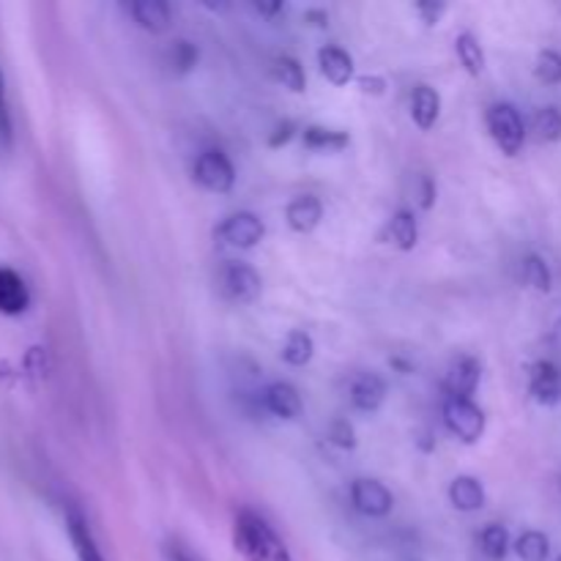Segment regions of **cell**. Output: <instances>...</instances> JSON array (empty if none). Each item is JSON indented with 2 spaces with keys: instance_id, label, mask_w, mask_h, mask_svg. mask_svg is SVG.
I'll list each match as a JSON object with an SVG mask.
<instances>
[{
  "instance_id": "7a4b0ae2",
  "label": "cell",
  "mask_w": 561,
  "mask_h": 561,
  "mask_svg": "<svg viewBox=\"0 0 561 561\" xmlns=\"http://www.w3.org/2000/svg\"><path fill=\"white\" fill-rule=\"evenodd\" d=\"M485 124L488 131H491L493 142L502 148V153L507 157H518L520 148L526 142V124L520 118L518 107L510 102H496L488 107L485 113Z\"/></svg>"
},
{
  "instance_id": "d6a6232c",
  "label": "cell",
  "mask_w": 561,
  "mask_h": 561,
  "mask_svg": "<svg viewBox=\"0 0 561 561\" xmlns=\"http://www.w3.org/2000/svg\"><path fill=\"white\" fill-rule=\"evenodd\" d=\"M356 85H359L362 93H370V96H383L387 93V80L378 75L356 77Z\"/></svg>"
},
{
  "instance_id": "9a60e30c",
  "label": "cell",
  "mask_w": 561,
  "mask_h": 561,
  "mask_svg": "<svg viewBox=\"0 0 561 561\" xmlns=\"http://www.w3.org/2000/svg\"><path fill=\"white\" fill-rule=\"evenodd\" d=\"M66 535H69L71 548H75L77 559L80 561H107L102 557V551H99L85 518H82L77 510H69V513H66Z\"/></svg>"
},
{
  "instance_id": "ab89813d",
  "label": "cell",
  "mask_w": 561,
  "mask_h": 561,
  "mask_svg": "<svg viewBox=\"0 0 561 561\" xmlns=\"http://www.w3.org/2000/svg\"><path fill=\"white\" fill-rule=\"evenodd\" d=\"M0 104H3V75H0Z\"/></svg>"
},
{
  "instance_id": "d590c367",
  "label": "cell",
  "mask_w": 561,
  "mask_h": 561,
  "mask_svg": "<svg viewBox=\"0 0 561 561\" xmlns=\"http://www.w3.org/2000/svg\"><path fill=\"white\" fill-rule=\"evenodd\" d=\"M11 148V121L5 115V107L0 104V153Z\"/></svg>"
},
{
  "instance_id": "f546056e",
  "label": "cell",
  "mask_w": 561,
  "mask_h": 561,
  "mask_svg": "<svg viewBox=\"0 0 561 561\" xmlns=\"http://www.w3.org/2000/svg\"><path fill=\"white\" fill-rule=\"evenodd\" d=\"M329 442L340 449H356V431L348 420H334L329 425Z\"/></svg>"
},
{
  "instance_id": "44dd1931",
  "label": "cell",
  "mask_w": 561,
  "mask_h": 561,
  "mask_svg": "<svg viewBox=\"0 0 561 561\" xmlns=\"http://www.w3.org/2000/svg\"><path fill=\"white\" fill-rule=\"evenodd\" d=\"M312 356H316V343H312L310 334H307L305 329H294V332L285 337L283 359L288 362L290 367H305L310 365Z\"/></svg>"
},
{
  "instance_id": "74e56055",
  "label": "cell",
  "mask_w": 561,
  "mask_h": 561,
  "mask_svg": "<svg viewBox=\"0 0 561 561\" xmlns=\"http://www.w3.org/2000/svg\"><path fill=\"white\" fill-rule=\"evenodd\" d=\"M252 9L257 11V14H263V16H274V14H279V11L285 9V3H252Z\"/></svg>"
},
{
  "instance_id": "8d00e7d4",
  "label": "cell",
  "mask_w": 561,
  "mask_h": 561,
  "mask_svg": "<svg viewBox=\"0 0 561 561\" xmlns=\"http://www.w3.org/2000/svg\"><path fill=\"white\" fill-rule=\"evenodd\" d=\"M305 25H312V27H327L329 25V14L321 9H310L305 11Z\"/></svg>"
},
{
  "instance_id": "5b68a950",
  "label": "cell",
  "mask_w": 561,
  "mask_h": 561,
  "mask_svg": "<svg viewBox=\"0 0 561 561\" xmlns=\"http://www.w3.org/2000/svg\"><path fill=\"white\" fill-rule=\"evenodd\" d=\"M195 181L203 190L225 195V192L233 190L236 184L233 162H230L222 151H203L201 157L195 159Z\"/></svg>"
},
{
  "instance_id": "8992f818",
  "label": "cell",
  "mask_w": 561,
  "mask_h": 561,
  "mask_svg": "<svg viewBox=\"0 0 561 561\" xmlns=\"http://www.w3.org/2000/svg\"><path fill=\"white\" fill-rule=\"evenodd\" d=\"M263 236H266V225H263L261 217L252 211L230 214V217L217 228V239L236 247V250H252V247L261 244Z\"/></svg>"
},
{
  "instance_id": "e0dca14e",
  "label": "cell",
  "mask_w": 561,
  "mask_h": 561,
  "mask_svg": "<svg viewBox=\"0 0 561 561\" xmlns=\"http://www.w3.org/2000/svg\"><path fill=\"white\" fill-rule=\"evenodd\" d=\"M485 488L474 477H455L453 485H449V504L458 513H477V510L485 507Z\"/></svg>"
},
{
  "instance_id": "52a82bcc",
  "label": "cell",
  "mask_w": 561,
  "mask_h": 561,
  "mask_svg": "<svg viewBox=\"0 0 561 561\" xmlns=\"http://www.w3.org/2000/svg\"><path fill=\"white\" fill-rule=\"evenodd\" d=\"M351 502L367 518H387L394 507V499L387 491V485L378 480H367V477L354 480V485H351Z\"/></svg>"
},
{
  "instance_id": "2e32d148",
  "label": "cell",
  "mask_w": 561,
  "mask_h": 561,
  "mask_svg": "<svg viewBox=\"0 0 561 561\" xmlns=\"http://www.w3.org/2000/svg\"><path fill=\"white\" fill-rule=\"evenodd\" d=\"M438 115H442V96L436 88L416 85L411 93V118L422 131H431L436 126Z\"/></svg>"
},
{
  "instance_id": "d4e9b609",
  "label": "cell",
  "mask_w": 561,
  "mask_h": 561,
  "mask_svg": "<svg viewBox=\"0 0 561 561\" xmlns=\"http://www.w3.org/2000/svg\"><path fill=\"white\" fill-rule=\"evenodd\" d=\"M480 548L491 561H502L510 553V531L502 524H488L480 535Z\"/></svg>"
},
{
  "instance_id": "484cf974",
  "label": "cell",
  "mask_w": 561,
  "mask_h": 561,
  "mask_svg": "<svg viewBox=\"0 0 561 561\" xmlns=\"http://www.w3.org/2000/svg\"><path fill=\"white\" fill-rule=\"evenodd\" d=\"M197 60H201V53H197L195 44L186 42V38H179V42H173V47L168 49V64L175 75H190L197 66Z\"/></svg>"
},
{
  "instance_id": "e575fe53",
  "label": "cell",
  "mask_w": 561,
  "mask_h": 561,
  "mask_svg": "<svg viewBox=\"0 0 561 561\" xmlns=\"http://www.w3.org/2000/svg\"><path fill=\"white\" fill-rule=\"evenodd\" d=\"M433 203H436V184H433L431 175H422V186H420V206L425 208H433Z\"/></svg>"
},
{
  "instance_id": "60d3db41",
  "label": "cell",
  "mask_w": 561,
  "mask_h": 561,
  "mask_svg": "<svg viewBox=\"0 0 561 561\" xmlns=\"http://www.w3.org/2000/svg\"><path fill=\"white\" fill-rule=\"evenodd\" d=\"M557 561H561V557H557Z\"/></svg>"
},
{
  "instance_id": "7402d4cb",
  "label": "cell",
  "mask_w": 561,
  "mask_h": 561,
  "mask_svg": "<svg viewBox=\"0 0 561 561\" xmlns=\"http://www.w3.org/2000/svg\"><path fill=\"white\" fill-rule=\"evenodd\" d=\"M455 53H458L460 66H463L471 77H480L482 71H485V53H482V44L477 42V36L460 33V36L455 38Z\"/></svg>"
},
{
  "instance_id": "6da1fadb",
  "label": "cell",
  "mask_w": 561,
  "mask_h": 561,
  "mask_svg": "<svg viewBox=\"0 0 561 561\" xmlns=\"http://www.w3.org/2000/svg\"><path fill=\"white\" fill-rule=\"evenodd\" d=\"M233 540L236 548L250 561H294L285 542L274 535L272 526L250 510H241L239 518H236Z\"/></svg>"
},
{
  "instance_id": "d6986e66",
  "label": "cell",
  "mask_w": 561,
  "mask_h": 561,
  "mask_svg": "<svg viewBox=\"0 0 561 561\" xmlns=\"http://www.w3.org/2000/svg\"><path fill=\"white\" fill-rule=\"evenodd\" d=\"M305 148L310 151H321V153H334V151H343L348 148L351 137L348 131H340V129H327V126H307L305 135Z\"/></svg>"
},
{
  "instance_id": "ffe728a7",
  "label": "cell",
  "mask_w": 561,
  "mask_h": 561,
  "mask_svg": "<svg viewBox=\"0 0 561 561\" xmlns=\"http://www.w3.org/2000/svg\"><path fill=\"white\" fill-rule=\"evenodd\" d=\"M389 239H392V244L400 252H411L420 244V225H416V217L409 208H400L392 217V222H389Z\"/></svg>"
},
{
  "instance_id": "f35d334b",
  "label": "cell",
  "mask_w": 561,
  "mask_h": 561,
  "mask_svg": "<svg viewBox=\"0 0 561 561\" xmlns=\"http://www.w3.org/2000/svg\"><path fill=\"white\" fill-rule=\"evenodd\" d=\"M170 561H195V559L186 557V553L181 551V548H173V551H170Z\"/></svg>"
},
{
  "instance_id": "4fadbf2b",
  "label": "cell",
  "mask_w": 561,
  "mask_h": 561,
  "mask_svg": "<svg viewBox=\"0 0 561 561\" xmlns=\"http://www.w3.org/2000/svg\"><path fill=\"white\" fill-rule=\"evenodd\" d=\"M263 405H266L268 414L279 416V420H296L301 414V394L294 383L274 381L263 392Z\"/></svg>"
},
{
  "instance_id": "277c9868",
  "label": "cell",
  "mask_w": 561,
  "mask_h": 561,
  "mask_svg": "<svg viewBox=\"0 0 561 561\" xmlns=\"http://www.w3.org/2000/svg\"><path fill=\"white\" fill-rule=\"evenodd\" d=\"M444 422H447L449 433L458 436L463 444H477L485 436V411L471 400H455L447 398L444 403Z\"/></svg>"
},
{
  "instance_id": "ac0fdd59",
  "label": "cell",
  "mask_w": 561,
  "mask_h": 561,
  "mask_svg": "<svg viewBox=\"0 0 561 561\" xmlns=\"http://www.w3.org/2000/svg\"><path fill=\"white\" fill-rule=\"evenodd\" d=\"M129 14L135 16L142 31L151 33L168 31L170 22H173V11L164 0H135V3H129Z\"/></svg>"
},
{
  "instance_id": "30bf717a",
  "label": "cell",
  "mask_w": 561,
  "mask_h": 561,
  "mask_svg": "<svg viewBox=\"0 0 561 561\" xmlns=\"http://www.w3.org/2000/svg\"><path fill=\"white\" fill-rule=\"evenodd\" d=\"M529 394L540 405H557L561 400V376L553 362H537L531 365Z\"/></svg>"
},
{
  "instance_id": "4dcf8cb0",
  "label": "cell",
  "mask_w": 561,
  "mask_h": 561,
  "mask_svg": "<svg viewBox=\"0 0 561 561\" xmlns=\"http://www.w3.org/2000/svg\"><path fill=\"white\" fill-rule=\"evenodd\" d=\"M47 351L42 348V345H33V348H27L25 354V373L27 378H36V381H42L44 376H47Z\"/></svg>"
},
{
  "instance_id": "603a6c76",
  "label": "cell",
  "mask_w": 561,
  "mask_h": 561,
  "mask_svg": "<svg viewBox=\"0 0 561 561\" xmlns=\"http://www.w3.org/2000/svg\"><path fill=\"white\" fill-rule=\"evenodd\" d=\"M272 71H274V77H277V82H283L288 91L301 93L307 88L305 66H301L296 58H290V55H279V58L274 60Z\"/></svg>"
},
{
  "instance_id": "5bb4252c",
  "label": "cell",
  "mask_w": 561,
  "mask_h": 561,
  "mask_svg": "<svg viewBox=\"0 0 561 561\" xmlns=\"http://www.w3.org/2000/svg\"><path fill=\"white\" fill-rule=\"evenodd\" d=\"M318 66L332 85H348L354 80V58L334 44L318 49Z\"/></svg>"
},
{
  "instance_id": "836d02e7",
  "label": "cell",
  "mask_w": 561,
  "mask_h": 561,
  "mask_svg": "<svg viewBox=\"0 0 561 561\" xmlns=\"http://www.w3.org/2000/svg\"><path fill=\"white\" fill-rule=\"evenodd\" d=\"M294 135H296V124H294V121H283V124H279L277 129H274V135L268 137V146H272V148L288 146L290 137H294Z\"/></svg>"
},
{
  "instance_id": "9c48e42d",
  "label": "cell",
  "mask_w": 561,
  "mask_h": 561,
  "mask_svg": "<svg viewBox=\"0 0 561 561\" xmlns=\"http://www.w3.org/2000/svg\"><path fill=\"white\" fill-rule=\"evenodd\" d=\"M31 305L25 279L9 266H0V316H22Z\"/></svg>"
},
{
  "instance_id": "b9f144b4",
  "label": "cell",
  "mask_w": 561,
  "mask_h": 561,
  "mask_svg": "<svg viewBox=\"0 0 561 561\" xmlns=\"http://www.w3.org/2000/svg\"><path fill=\"white\" fill-rule=\"evenodd\" d=\"M559 329H561V321H559Z\"/></svg>"
},
{
  "instance_id": "8fae6325",
  "label": "cell",
  "mask_w": 561,
  "mask_h": 561,
  "mask_svg": "<svg viewBox=\"0 0 561 561\" xmlns=\"http://www.w3.org/2000/svg\"><path fill=\"white\" fill-rule=\"evenodd\" d=\"M285 219L294 233H312L323 219V206L316 195H299L288 203L285 208Z\"/></svg>"
},
{
  "instance_id": "cb8c5ba5",
  "label": "cell",
  "mask_w": 561,
  "mask_h": 561,
  "mask_svg": "<svg viewBox=\"0 0 561 561\" xmlns=\"http://www.w3.org/2000/svg\"><path fill=\"white\" fill-rule=\"evenodd\" d=\"M515 553L520 561H548L551 557V540L542 531H524L515 540Z\"/></svg>"
},
{
  "instance_id": "1f68e13d",
  "label": "cell",
  "mask_w": 561,
  "mask_h": 561,
  "mask_svg": "<svg viewBox=\"0 0 561 561\" xmlns=\"http://www.w3.org/2000/svg\"><path fill=\"white\" fill-rule=\"evenodd\" d=\"M414 9H416V14L422 16V22H425L427 27L438 25V22H442V16L447 14V3H433V0H425V3H416Z\"/></svg>"
},
{
  "instance_id": "83f0119b",
  "label": "cell",
  "mask_w": 561,
  "mask_h": 561,
  "mask_svg": "<svg viewBox=\"0 0 561 561\" xmlns=\"http://www.w3.org/2000/svg\"><path fill=\"white\" fill-rule=\"evenodd\" d=\"M524 283L529 285V288L540 290V294H548V290H551V268H548V263L542 261L540 255L524 257Z\"/></svg>"
},
{
  "instance_id": "7c38bea8",
  "label": "cell",
  "mask_w": 561,
  "mask_h": 561,
  "mask_svg": "<svg viewBox=\"0 0 561 561\" xmlns=\"http://www.w3.org/2000/svg\"><path fill=\"white\" fill-rule=\"evenodd\" d=\"M383 400H387V383H383L381 376L362 373V376L354 378V383H351V403H354V409L373 414V411L381 409Z\"/></svg>"
},
{
  "instance_id": "ba28073f",
  "label": "cell",
  "mask_w": 561,
  "mask_h": 561,
  "mask_svg": "<svg viewBox=\"0 0 561 561\" xmlns=\"http://www.w3.org/2000/svg\"><path fill=\"white\" fill-rule=\"evenodd\" d=\"M482 365L474 356H458V359L449 365L447 378H444V389H447V398L455 400H471V394L480 387Z\"/></svg>"
},
{
  "instance_id": "4316f807",
  "label": "cell",
  "mask_w": 561,
  "mask_h": 561,
  "mask_svg": "<svg viewBox=\"0 0 561 561\" xmlns=\"http://www.w3.org/2000/svg\"><path fill=\"white\" fill-rule=\"evenodd\" d=\"M535 135L542 142H559L561 140V110L559 107H542L537 110L535 121Z\"/></svg>"
},
{
  "instance_id": "f1b7e54d",
  "label": "cell",
  "mask_w": 561,
  "mask_h": 561,
  "mask_svg": "<svg viewBox=\"0 0 561 561\" xmlns=\"http://www.w3.org/2000/svg\"><path fill=\"white\" fill-rule=\"evenodd\" d=\"M537 80L546 85H561V55L557 49H542L535 64Z\"/></svg>"
},
{
  "instance_id": "3957f363",
  "label": "cell",
  "mask_w": 561,
  "mask_h": 561,
  "mask_svg": "<svg viewBox=\"0 0 561 561\" xmlns=\"http://www.w3.org/2000/svg\"><path fill=\"white\" fill-rule=\"evenodd\" d=\"M219 290L225 299L236 301V305H252L261 296L263 279L250 263L228 261L219 268Z\"/></svg>"
}]
</instances>
